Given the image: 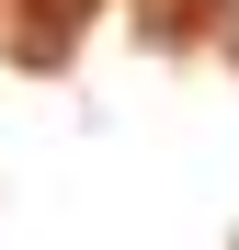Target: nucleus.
<instances>
[{
	"label": "nucleus",
	"mask_w": 239,
	"mask_h": 250,
	"mask_svg": "<svg viewBox=\"0 0 239 250\" xmlns=\"http://www.w3.org/2000/svg\"><path fill=\"white\" fill-rule=\"evenodd\" d=\"M217 23H228V46H239V0H217Z\"/></svg>",
	"instance_id": "1"
}]
</instances>
